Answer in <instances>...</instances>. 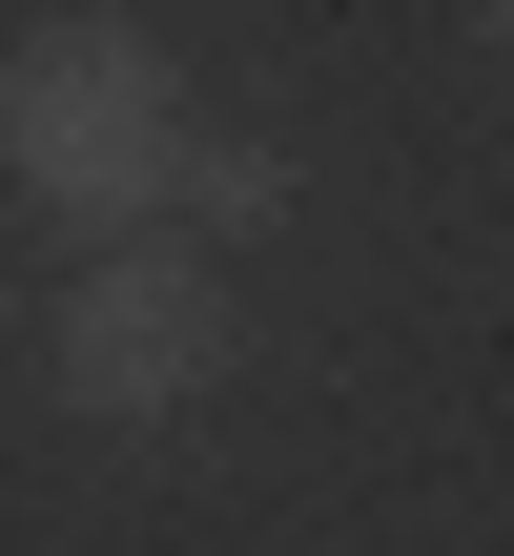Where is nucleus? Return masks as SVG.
Here are the masks:
<instances>
[{
	"label": "nucleus",
	"mask_w": 514,
	"mask_h": 556,
	"mask_svg": "<svg viewBox=\"0 0 514 556\" xmlns=\"http://www.w3.org/2000/svg\"><path fill=\"white\" fill-rule=\"evenodd\" d=\"M474 21H494V41H514V0H474Z\"/></svg>",
	"instance_id": "obj_4"
},
{
	"label": "nucleus",
	"mask_w": 514,
	"mask_h": 556,
	"mask_svg": "<svg viewBox=\"0 0 514 556\" xmlns=\"http://www.w3.org/2000/svg\"><path fill=\"white\" fill-rule=\"evenodd\" d=\"M227 392V268L206 248H82V289H62V413L82 433H165V413H206Z\"/></svg>",
	"instance_id": "obj_2"
},
{
	"label": "nucleus",
	"mask_w": 514,
	"mask_h": 556,
	"mask_svg": "<svg viewBox=\"0 0 514 556\" xmlns=\"http://www.w3.org/2000/svg\"><path fill=\"white\" fill-rule=\"evenodd\" d=\"M185 62H165V21H124V0H62V21H21L0 41V186H41L82 248H124L165 186H185Z\"/></svg>",
	"instance_id": "obj_1"
},
{
	"label": "nucleus",
	"mask_w": 514,
	"mask_h": 556,
	"mask_svg": "<svg viewBox=\"0 0 514 556\" xmlns=\"http://www.w3.org/2000/svg\"><path fill=\"white\" fill-rule=\"evenodd\" d=\"M185 206H206V227H268L288 165H268V144H185Z\"/></svg>",
	"instance_id": "obj_3"
}]
</instances>
